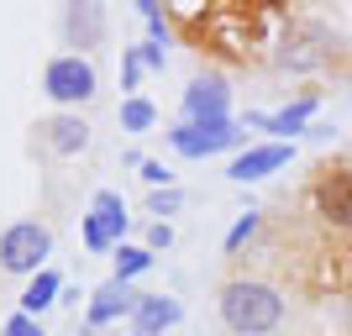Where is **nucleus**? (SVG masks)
<instances>
[{"mask_svg": "<svg viewBox=\"0 0 352 336\" xmlns=\"http://www.w3.org/2000/svg\"><path fill=\"white\" fill-rule=\"evenodd\" d=\"M221 326L232 336H268L284 326V294L263 278H232V284H221Z\"/></svg>", "mask_w": 352, "mask_h": 336, "instance_id": "nucleus-1", "label": "nucleus"}, {"mask_svg": "<svg viewBox=\"0 0 352 336\" xmlns=\"http://www.w3.org/2000/svg\"><path fill=\"white\" fill-rule=\"evenodd\" d=\"M53 258V232L43 221H11L0 232V273H16V278H37Z\"/></svg>", "mask_w": 352, "mask_h": 336, "instance_id": "nucleus-2", "label": "nucleus"}, {"mask_svg": "<svg viewBox=\"0 0 352 336\" xmlns=\"http://www.w3.org/2000/svg\"><path fill=\"white\" fill-rule=\"evenodd\" d=\"M168 147L179 158H216V153H242L252 142L242 132V121L226 116V121H179V126H168Z\"/></svg>", "mask_w": 352, "mask_h": 336, "instance_id": "nucleus-3", "label": "nucleus"}, {"mask_svg": "<svg viewBox=\"0 0 352 336\" xmlns=\"http://www.w3.org/2000/svg\"><path fill=\"white\" fill-rule=\"evenodd\" d=\"M43 95L53 105H89L100 95V74L85 53H53L43 63Z\"/></svg>", "mask_w": 352, "mask_h": 336, "instance_id": "nucleus-4", "label": "nucleus"}, {"mask_svg": "<svg viewBox=\"0 0 352 336\" xmlns=\"http://www.w3.org/2000/svg\"><path fill=\"white\" fill-rule=\"evenodd\" d=\"M289 158H294V142H252L226 163V179H232V184H258V179L279 174Z\"/></svg>", "mask_w": 352, "mask_h": 336, "instance_id": "nucleus-5", "label": "nucleus"}, {"mask_svg": "<svg viewBox=\"0 0 352 336\" xmlns=\"http://www.w3.org/2000/svg\"><path fill=\"white\" fill-rule=\"evenodd\" d=\"M37 147H43V153H53V158H79V153L89 147V121L74 116V111L37 121Z\"/></svg>", "mask_w": 352, "mask_h": 336, "instance_id": "nucleus-6", "label": "nucleus"}, {"mask_svg": "<svg viewBox=\"0 0 352 336\" xmlns=\"http://www.w3.org/2000/svg\"><path fill=\"white\" fill-rule=\"evenodd\" d=\"M232 116V89L221 74H200L184 89V121H226Z\"/></svg>", "mask_w": 352, "mask_h": 336, "instance_id": "nucleus-7", "label": "nucleus"}, {"mask_svg": "<svg viewBox=\"0 0 352 336\" xmlns=\"http://www.w3.org/2000/svg\"><path fill=\"white\" fill-rule=\"evenodd\" d=\"M316 210H321L331 226L352 232V168H326L316 179Z\"/></svg>", "mask_w": 352, "mask_h": 336, "instance_id": "nucleus-8", "label": "nucleus"}, {"mask_svg": "<svg viewBox=\"0 0 352 336\" xmlns=\"http://www.w3.org/2000/svg\"><path fill=\"white\" fill-rule=\"evenodd\" d=\"M142 294H132V284H121V278H105L100 289L89 294V310H85V321L89 326H111V321H132V310Z\"/></svg>", "mask_w": 352, "mask_h": 336, "instance_id": "nucleus-9", "label": "nucleus"}, {"mask_svg": "<svg viewBox=\"0 0 352 336\" xmlns=\"http://www.w3.org/2000/svg\"><path fill=\"white\" fill-rule=\"evenodd\" d=\"M179 321H184V305L174 294H142L126 326H132V336H163V331H174Z\"/></svg>", "mask_w": 352, "mask_h": 336, "instance_id": "nucleus-10", "label": "nucleus"}, {"mask_svg": "<svg viewBox=\"0 0 352 336\" xmlns=\"http://www.w3.org/2000/svg\"><path fill=\"white\" fill-rule=\"evenodd\" d=\"M310 116H316V95H300V100L284 105V111H252L248 126H263V132H274V142H289L294 132H305Z\"/></svg>", "mask_w": 352, "mask_h": 336, "instance_id": "nucleus-11", "label": "nucleus"}, {"mask_svg": "<svg viewBox=\"0 0 352 336\" xmlns=\"http://www.w3.org/2000/svg\"><path fill=\"white\" fill-rule=\"evenodd\" d=\"M105 32V5H63V37L69 47H95Z\"/></svg>", "mask_w": 352, "mask_h": 336, "instance_id": "nucleus-12", "label": "nucleus"}, {"mask_svg": "<svg viewBox=\"0 0 352 336\" xmlns=\"http://www.w3.org/2000/svg\"><path fill=\"white\" fill-rule=\"evenodd\" d=\"M63 300V273L58 268H43L37 278H27V289H21V315H43V310H53Z\"/></svg>", "mask_w": 352, "mask_h": 336, "instance_id": "nucleus-13", "label": "nucleus"}, {"mask_svg": "<svg viewBox=\"0 0 352 336\" xmlns=\"http://www.w3.org/2000/svg\"><path fill=\"white\" fill-rule=\"evenodd\" d=\"M89 210H95V221H100L105 232H111V242H126V232H132V216H126V200H121L116 190H95L89 194Z\"/></svg>", "mask_w": 352, "mask_h": 336, "instance_id": "nucleus-14", "label": "nucleus"}, {"mask_svg": "<svg viewBox=\"0 0 352 336\" xmlns=\"http://www.w3.org/2000/svg\"><path fill=\"white\" fill-rule=\"evenodd\" d=\"M121 126L126 132H153L158 126V105L147 100V95H126L121 100Z\"/></svg>", "mask_w": 352, "mask_h": 336, "instance_id": "nucleus-15", "label": "nucleus"}, {"mask_svg": "<svg viewBox=\"0 0 352 336\" xmlns=\"http://www.w3.org/2000/svg\"><path fill=\"white\" fill-rule=\"evenodd\" d=\"M147 268H153V252L137 247V242H121V247H116V273H111V278L132 284V278H137V273H147Z\"/></svg>", "mask_w": 352, "mask_h": 336, "instance_id": "nucleus-16", "label": "nucleus"}, {"mask_svg": "<svg viewBox=\"0 0 352 336\" xmlns=\"http://www.w3.org/2000/svg\"><path fill=\"white\" fill-rule=\"evenodd\" d=\"M79 242H85L89 252H116V242H111V232L95 221V210H85V216H79Z\"/></svg>", "mask_w": 352, "mask_h": 336, "instance_id": "nucleus-17", "label": "nucleus"}, {"mask_svg": "<svg viewBox=\"0 0 352 336\" xmlns=\"http://www.w3.org/2000/svg\"><path fill=\"white\" fill-rule=\"evenodd\" d=\"M258 226H263V216H258V210H248V216H236V226L226 232V242H221V247H226V252H242V247L252 242V236H258Z\"/></svg>", "mask_w": 352, "mask_h": 336, "instance_id": "nucleus-18", "label": "nucleus"}, {"mask_svg": "<svg viewBox=\"0 0 352 336\" xmlns=\"http://www.w3.org/2000/svg\"><path fill=\"white\" fill-rule=\"evenodd\" d=\"M142 74H147L142 53H137V47H121V89H137V85H142Z\"/></svg>", "mask_w": 352, "mask_h": 336, "instance_id": "nucleus-19", "label": "nucleus"}, {"mask_svg": "<svg viewBox=\"0 0 352 336\" xmlns=\"http://www.w3.org/2000/svg\"><path fill=\"white\" fill-rule=\"evenodd\" d=\"M179 205H184V194H179V190H153V194H147V216H174V210H179Z\"/></svg>", "mask_w": 352, "mask_h": 336, "instance_id": "nucleus-20", "label": "nucleus"}, {"mask_svg": "<svg viewBox=\"0 0 352 336\" xmlns=\"http://www.w3.org/2000/svg\"><path fill=\"white\" fill-rule=\"evenodd\" d=\"M137 16L147 21V32H153V43L163 47V37H168V21H163V11L153 5V0H137Z\"/></svg>", "mask_w": 352, "mask_h": 336, "instance_id": "nucleus-21", "label": "nucleus"}, {"mask_svg": "<svg viewBox=\"0 0 352 336\" xmlns=\"http://www.w3.org/2000/svg\"><path fill=\"white\" fill-rule=\"evenodd\" d=\"M142 184L147 190H174V174H168L158 158H142Z\"/></svg>", "mask_w": 352, "mask_h": 336, "instance_id": "nucleus-22", "label": "nucleus"}, {"mask_svg": "<svg viewBox=\"0 0 352 336\" xmlns=\"http://www.w3.org/2000/svg\"><path fill=\"white\" fill-rule=\"evenodd\" d=\"M0 336H47V331H43V321H32V315H21V310H16L11 321L0 326Z\"/></svg>", "mask_w": 352, "mask_h": 336, "instance_id": "nucleus-23", "label": "nucleus"}, {"mask_svg": "<svg viewBox=\"0 0 352 336\" xmlns=\"http://www.w3.org/2000/svg\"><path fill=\"white\" fill-rule=\"evenodd\" d=\"M147 252H158V247H174V226H168V221H153V226H147V242H142Z\"/></svg>", "mask_w": 352, "mask_h": 336, "instance_id": "nucleus-24", "label": "nucleus"}, {"mask_svg": "<svg viewBox=\"0 0 352 336\" xmlns=\"http://www.w3.org/2000/svg\"><path fill=\"white\" fill-rule=\"evenodd\" d=\"M137 53H142V63H147V69H163V63H168V53H163L158 43H137Z\"/></svg>", "mask_w": 352, "mask_h": 336, "instance_id": "nucleus-25", "label": "nucleus"}]
</instances>
